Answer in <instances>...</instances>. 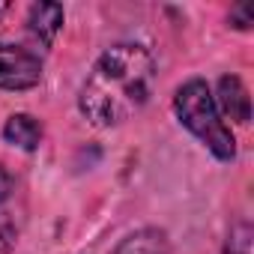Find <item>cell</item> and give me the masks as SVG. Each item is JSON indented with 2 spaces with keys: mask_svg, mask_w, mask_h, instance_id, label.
Returning a JSON list of instances; mask_svg holds the SVG:
<instances>
[{
  "mask_svg": "<svg viewBox=\"0 0 254 254\" xmlns=\"http://www.w3.org/2000/svg\"><path fill=\"white\" fill-rule=\"evenodd\" d=\"M156 57L141 42H117L99 54L78 90V111L96 129L126 123L156 90Z\"/></svg>",
  "mask_w": 254,
  "mask_h": 254,
  "instance_id": "cell-1",
  "label": "cell"
},
{
  "mask_svg": "<svg viewBox=\"0 0 254 254\" xmlns=\"http://www.w3.org/2000/svg\"><path fill=\"white\" fill-rule=\"evenodd\" d=\"M174 114L218 162L236 159V138L230 132V126L221 120L212 90L203 78H189L174 93Z\"/></svg>",
  "mask_w": 254,
  "mask_h": 254,
  "instance_id": "cell-2",
  "label": "cell"
},
{
  "mask_svg": "<svg viewBox=\"0 0 254 254\" xmlns=\"http://www.w3.org/2000/svg\"><path fill=\"white\" fill-rule=\"evenodd\" d=\"M42 57L24 45L15 42H0V90L21 93L33 90L42 81Z\"/></svg>",
  "mask_w": 254,
  "mask_h": 254,
  "instance_id": "cell-3",
  "label": "cell"
},
{
  "mask_svg": "<svg viewBox=\"0 0 254 254\" xmlns=\"http://www.w3.org/2000/svg\"><path fill=\"white\" fill-rule=\"evenodd\" d=\"M212 99H215V108H218L221 120H233L239 126H245L251 120V96H248V87L242 84V78L221 75Z\"/></svg>",
  "mask_w": 254,
  "mask_h": 254,
  "instance_id": "cell-4",
  "label": "cell"
},
{
  "mask_svg": "<svg viewBox=\"0 0 254 254\" xmlns=\"http://www.w3.org/2000/svg\"><path fill=\"white\" fill-rule=\"evenodd\" d=\"M63 18H66V12H63L60 3H33L30 6V12H27V33L33 36V42L42 51H48L54 45V39H57V33L63 27Z\"/></svg>",
  "mask_w": 254,
  "mask_h": 254,
  "instance_id": "cell-5",
  "label": "cell"
},
{
  "mask_svg": "<svg viewBox=\"0 0 254 254\" xmlns=\"http://www.w3.org/2000/svg\"><path fill=\"white\" fill-rule=\"evenodd\" d=\"M0 135H3L6 144L18 147V150H24V153H33V150H39V144H42V123H39L33 114H12V117L3 123Z\"/></svg>",
  "mask_w": 254,
  "mask_h": 254,
  "instance_id": "cell-6",
  "label": "cell"
},
{
  "mask_svg": "<svg viewBox=\"0 0 254 254\" xmlns=\"http://www.w3.org/2000/svg\"><path fill=\"white\" fill-rule=\"evenodd\" d=\"M111 254H171V239L162 227H141L123 236Z\"/></svg>",
  "mask_w": 254,
  "mask_h": 254,
  "instance_id": "cell-7",
  "label": "cell"
},
{
  "mask_svg": "<svg viewBox=\"0 0 254 254\" xmlns=\"http://www.w3.org/2000/svg\"><path fill=\"white\" fill-rule=\"evenodd\" d=\"M251 224L248 221H236L227 233V242H224V251L221 254H251Z\"/></svg>",
  "mask_w": 254,
  "mask_h": 254,
  "instance_id": "cell-8",
  "label": "cell"
},
{
  "mask_svg": "<svg viewBox=\"0 0 254 254\" xmlns=\"http://www.w3.org/2000/svg\"><path fill=\"white\" fill-rule=\"evenodd\" d=\"M227 21H230V27H236V30H248V27L254 24V12H251V6H233Z\"/></svg>",
  "mask_w": 254,
  "mask_h": 254,
  "instance_id": "cell-9",
  "label": "cell"
},
{
  "mask_svg": "<svg viewBox=\"0 0 254 254\" xmlns=\"http://www.w3.org/2000/svg\"><path fill=\"white\" fill-rule=\"evenodd\" d=\"M12 186H15V180H12V174L0 165V203H3L9 194H12Z\"/></svg>",
  "mask_w": 254,
  "mask_h": 254,
  "instance_id": "cell-10",
  "label": "cell"
},
{
  "mask_svg": "<svg viewBox=\"0 0 254 254\" xmlns=\"http://www.w3.org/2000/svg\"><path fill=\"white\" fill-rule=\"evenodd\" d=\"M6 9H9V6H6V3H0V15H3V12H6Z\"/></svg>",
  "mask_w": 254,
  "mask_h": 254,
  "instance_id": "cell-11",
  "label": "cell"
}]
</instances>
